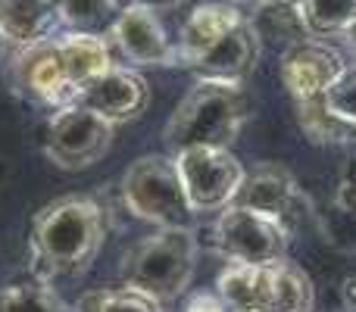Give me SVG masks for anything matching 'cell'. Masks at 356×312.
<instances>
[{
    "label": "cell",
    "mask_w": 356,
    "mask_h": 312,
    "mask_svg": "<svg viewBox=\"0 0 356 312\" xmlns=\"http://www.w3.org/2000/svg\"><path fill=\"white\" fill-rule=\"evenodd\" d=\"M106 238V213L91 197H60L31 228V272L41 281L75 278L94 263Z\"/></svg>",
    "instance_id": "cell-1"
},
{
    "label": "cell",
    "mask_w": 356,
    "mask_h": 312,
    "mask_svg": "<svg viewBox=\"0 0 356 312\" xmlns=\"http://www.w3.org/2000/svg\"><path fill=\"white\" fill-rule=\"evenodd\" d=\"M253 113L247 85L197 81L166 122V147L175 154L191 147H232Z\"/></svg>",
    "instance_id": "cell-2"
},
{
    "label": "cell",
    "mask_w": 356,
    "mask_h": 312,
    "mask_svg": "<svg viewBox=\"0 0 356 312\" xmlns=\"http://www.w3.org/2000/svg\"><path fill=\"white\" fill-rule=\"evenodd\" d=\"M216 294L232 312H313L316 290L300 265L278 263H228L219 272Z\"/></svg>",
    "instance_id": "cell-3"
},
{
    "label": "cell",
    "mask_w": 356,
    "mask_h": 312,
    "mask_svg": "<svg viewBox=\"0 0 356 312\" xmlns=\"http://www.w3.org/2000/svg\"><path fill=\"white\" fill-rule=\"evenodd\" d=\"M197 269V234L191 228H160L122 256L119 278L154 300L169 303L184 294Z\"/></svg>",
    "instance_id": "cell-4"
},
{
    "label": "cell",
    "mask_w": 356,
    "mask_h": 312,
    "mask_svg": "<svg viewBox=\"0 0 356 312\" xmlns=\"http://www.w3.org/2000/svg\"><path fill=\"white\" fill-rule=\"evenodd\" d=\"M122 200L129 213L156 228H191L194 219L172 156H141L131 163L122 175Z\"/></svg>",
    "instance_id": "cell-5"
},
{
    "label": "cell",
    "mask_w": 356,
    "mask_h": 312,
    "mask_svg": "<svg viewBox=\"0 0 356 312\" xmlns=\"http://www.w3.org/2000/svg\"><path fill=\"white\" fill-rule=\"evenodd\" d=\"M291 244V228L282 219L232 203L219 213L213 225V247L228 263H278Z\"/></svg>",
    "instance_id": "cell-6"
},
{
    "label": "cell",
    "mask_w": 356,
    "mask_h": 312,
    "mask_svg": "<svg viewBox=\"0 0 356 312\" xmlns=\"http://www.w3.org/2000/svg\"><path fill=\"white\" fill-rule=\"evenodd\" d=\"M172 159L194 213H222L238 200L247 172L228 147H191Z\"/></svg>",
    "instance_id": "cell-7"
},
{
    "label": "cell",
    "mask_w": 356,
    "mask_h": 312,
    "mask_svg": "<svg viewBox=\"0 0 356 312\" xmlns=\"http://www.w3.org/2000/svg\"><path fill=\"white\" fill-rule=\"evenodd\" d=\"M10 79L13 91L38 106L63 110V106L79 104V88L72 85L66 66H63V56L56 50V35L19 50L13 56Z\"/></svg>",
    "instance_id": "cell-8"
},
{
    "label": "cell",
    "mask_w": 356,
    "mask_h": 312,
    "mask_svg": "<svg viewBox=\"0 0 356 312\" xmlns=\"http://www.w3.org/2000/svg\"><path fill=\"white\" fill-rule=\"evenodd\" d=\"M113 131L116 125L100 119L88 106H63V110H54L47 125V156L60 169H85L110 150Z\"/></svg>",
    "instance_id": "cell-9"
},
{
    "label": "cell",
    "mask_w": 356,
    "mask_h": 312,
    "mask_svg": "<svg viewBox=\"0 0 356 312\" xmlns=\"http://www.w3.org/2000/svg\"><path fill=\"white\" fill-rule=\"evenodd\" d=\"M347 69L344 56L322 38H303V41L291 44L282 50V63H278V79L288 88L291 100L297 104H313L328 94V88L341 79Z\"/></svg>",
    "instance_id": "cell-10"
},
{
    "label": "cell",
    "mask_w": 356,
    "mask_h": 312,
    "mask_svg": "<svg viewBox=\"0 0 356 312\" xmlns=\"http://www.w3.org/2000/svg\"><path fill=\"white\" fill-rule=\"evenodd\" d=\"M110 41L131 66H175V44L163 28L160 13L144 3L122 6Z\"/></svg>",
    "instance_id": "cell-11"
},
{
    "label": "cell",
    "mask_w": 356,
    "mask_h": 312,
    "mask_svg": "<svg viewBox=\"0 0 356 312\" xmlns=\"http://www.w3.org/2000/svg\"><path fill=\"white\" fill-rule=\"evenodd\" d=\"M79 104L97 113L110 125H122L138 119L150 104V88L135 69L110 66L104 75L88 81L79 94Z\"/></svg>",
    "instance_id": "cell-12"
},
{
    "label": "cell",
    "mask_w": 356,
    "mask_h": 312,
    "mask_svg": "<svg viewBox=\"0 0 356 312\" xmlns=\"http://www.w3.org/2000/svg\"><path fill=\"white\" fill-rule=\"evenodd\" d=\"M259 35L250 16H244L234 28H228L200 60L191 66L197 81H222V85H247L259 63Z\"/></svg>",
    "instance_id": "cell-13"
},
{
    "label": "cell",
    "mask_w": 356,
    "mask_h": 312,
    "mask_svg": "<svg viewBox=\"0 0 356 312\" xmlns=\"http://www.w3.org/2000/svg\"><path fill=\"white\" fill-rule=\"evenodd\" d=\"M234 203H241L247 209H257V213H266L272 219H282L291 228V213L300 203V188H297L294 175L284 165L263 163L244 175V184H241Z\"/></svg>",
    "instance_id": "cell-14"
},
{
    "label": "cell",
    "mask_w": 356,
    "mask_h": 312,
    "mask_svg": "<svg viewBox=\"0 0 356 312\" xmlns=\"http://www.w3.org/2000/svg\"><path fill=\"white\" fill-rule=\"evenodd\" d=\"M247 13L241 6L228 3V0H209V3H200L191 10V16L184 19L181 35H178L175 44V66H194L228 28L244 19Z\"/></svg>",
    "instance_id": "cell-15"
},
{
    "label": "cell",
    "mask_w": 356,
    "mask_h": 312,
    "mask_svg": "<svg viewBox=\"0 0 356 312\" xmlns=\"http://www.w3.org/2000/svg\"><path fill=\"white\" fill-rule=\"evenodd\" d=\"M60 28V0H0V38L13 47H31Z\"/></svg>",
    "instance_id": "cell-16"
},
{
    "label": "cell",
    "mask_w": 356,
    "mask_h": 312,
    "mask_svg": "<svg viewBox=\"0 0 356 312\" xmlns=\"http://www.w3.org/2000/svg\"><path fill=\"white\" fill-rule=\"evenodd\" d=\"M56 50L63 56V66H66L72 85L81 88L88 81H94L97 75H104L113 63V47L104 35H79V31H66V35H56Z\"/></svg>",
    "instance_id": "cell-17"
},
{
    "label": "cell",
    "mask_w": 356,
    "mask_h": 312,
    "mask_svg": "<svg viewBox=\"0 0 356 312\" xmlns=\"http://www.w3.org/2000/svg\"><path fill=\"white\" fill-rule=\"evenodd\" d=\"M119 13L116 0H60V25L79 35H110Z\"/></svg>",
    "instance_id": "cell-18"
},
{
    "label": "cell",
    "mask_w": 356,
    "mask_h": 312,
    "mask_svg": "<svg viewBox=\"0 0 356 312\" xmlns=\"http://www.w3.org/2000/svg\"><path fill=\"white\" fill-rule=\"evenodd\" d=\"M0 312H75V306H66L47 281L29 278L0 288Z\"/></svg>",
    "instance_id": "cell-19"
},
{
    "label": "cell",
    "mask_w": 356,
    "mask_h": 312,
    "mask_svg": "<svg viewBox=\"0 0 356 312\" xmlns=\"http://www.w3.org/2000/svg\"><path fill=\"white\" fill-rule=\"evenodd\" d=\"M75 312H166V303L154 300L144 290H135L129 284L122 288H100L88 290L79 303Z\"/></svg>",
    "instance_id": "cell-20"
},
{
    "label": "cell",
    "mask_w": 356,
    "mask_h": 312,
    "mask_svg": "<svg viewBox=\"0 0 356 312\" xmlns=\"http://www.w3.org/2000/svg\"><path fill=\"white\" fill-rule=\"evenodd\" d=\"M297 125L313 144H356V135L347 122H341L325 106V97L313 104H297Z\"/></svg>",
    "instance_id": "cell-21"
},
{
    "label": "cell",
    "mask_w": 356,
    "mask_h": 312,
    "mask_svg": "<svg viewBox=\"0 0 356 312\" xmlns=\"http://www.w3.org/2000/svg\"><path fill=\"white\" fill-rule=\"evenodd\" d=\"M303 19L313 38L341 35L356 19V0H303Z\"/></svg>",
    "instance_id": "cell-22"
},
{
    "label": "cell",
    "mask_w": 356,
    "mask_h": 312,
    "mask_svg": "<svg viewBox=\"0 0 356 312\" xmlns=\"http://www.w3.org/2000/svg\"><path fill=\"white\" fill-rule=\"evenodd\" d=\"M325 106L341 119V122L350 125L353 135H356V66H347L344 72H341V79L328 88Z\"/></svg>",
    "instance_id": "cell-23"
},
{
    "label": "cell",
    "mask_w": 356,
    "mask_h": 312,
    "mask_svg": "<svg viewBox=\"0 0 356 312\" xmlns=\"http://www.w3.org/2000/svg\"><path fill=\"white\" fill-rule=\"evenodd\" d=\"M184 312H232L219 294H194L184 303Z\"/></svg>",
    "instance_id": "cell-24"
},
{
    "label": "cell",
    "mask_w": 356,
    "mask_h": 312,
    "mask_svg": "<svg viewBox=\"0 0 356 312\" xmlns=\"http://www.w3.org/2000/svg\"><path fill=\"white\" fill-rule=\"evenodd\" d=\"M341 300H344L347 312H356V275L344 281V288H341Z\"/></svg>",
    "instance_id": "cell-25"
},
{
    "label": "cell",
    "mask_w": 356,
    "mask_h": 312,
    "mask_svg": "<svg viewBox=\"0 0 356 312\" xmlns=\"http://www.w3.org/2000/svg\"><path fill=\"white\" fill-rule=\"evenodd\" d=\"M138 3H144V6H150V10H172V6H178V3H184V0H138Z\"/></svg>",
    "instance_id": "cell-26"
},
{
    "label": "cell",
    "mask_w": 356,
    "mask_h": 312,
    "mask_svg": "<svg viewBox=\"0 0 356 312\" xmlns=\"http://www.w3.org/2000/svg\"><path fill=\"white\" fill-rule=\"evenodd\" d=\"M338 38H344V44H347V47H350L353 50V56H356V19H353V22L350 25H347V28L344 31H341V35Z\"/></svg>",
    "instance_id": "cell-27"
},
{
    "label": "cell",
    "mask_w": 356,
    "mask_h": 312,
    "mask_svg": "<svg viewBox=\"0 0 356 312\" xmlns=\"http://www.w3.org/2000/svg\"><path fill=\"white\" fill-rule=\"evenodd\" d=\"M228 3H234V6H253L257 0H228Z\"/></svg>",
    "instance_id": "cell-28"
},
{
    "label": "cell",
    "mask_w": 356,
    "mask_h": 312,
    "mask_svg": "<svg viewBox=\"0 0 356 312\" xmlns=\"http://www.w3.org/2000/svg\"><path fill=\"white\" fill-rule=\"evenodd\" d=\"M119 6H131V3H138V0H116Z\"/></svg>",
    "instance_id": "cell-29"
},
{
    "label": "cell",
    "mask_w": 356,
    "mask_h": 312,
    "mask_svg": "<svg viewBox=\"0 0 356 312\" xmlns=\"http://www.w3.org/2000/svg\"><path fill=\"white\" fill-rule=\"evenodd\" d=\"M344 312H347V309H344Z\"/></svg>",
    "instance_id": "cell-30"
}]
</instances>
